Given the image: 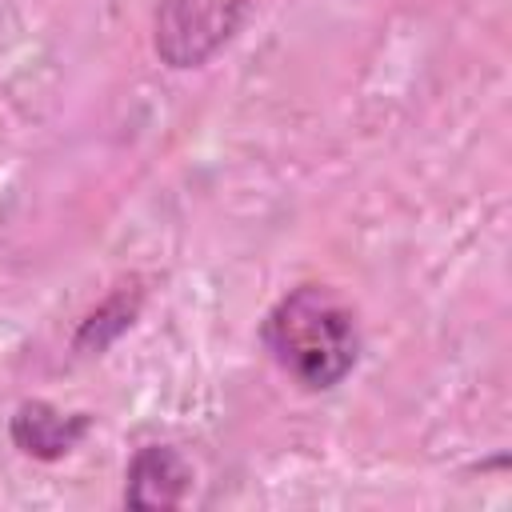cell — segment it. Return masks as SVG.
I'll list each match as a JSON object with an SVG mask.
<instances>
[{
  "label": "cell",
  "mask_w": 512,
  "mask_h": 512,
  "mask_svg": "<svg viewBox=\"0 0 512 512\" xmlns=\"http://www.w3.org/2000/svg\"><path fill=\"white\" fill-rule=\"evenodd\" d=\"M260 344L304 392H328L360 360V320L332 284H296L264 312Z\"/></svg>",
  "instance_id": "6da1fadb"
},
{
  "label": "cell",
  "mask_w": 512,
  "mask_h": 512,
  "mask_svg": "<svg viewBox=\"0 0 512 512\" xmlns=\"http://www.w3.org/2000/svg\"><path fill=\"white\" fill-rule=\"evenodd\" d=\"M252 0H160L152 20V52L172 72L216 60L248 20Z\"/></svg>",
  "instance_id": "7a4b0ae2"
},
{
  "label": "cell",
  "mask_w": 512,
  "mask_h": 512,
  "mask_svg": "<svg viewBox=\"0 0 512 512\" xmlns=\"http://www.w3.org/2000/svg\"><path fill=\"white\" fill-rule=\"evenodd\" d=\"M192 492V464L172 444H144L124 472V504L140 512L180 508Z\"/></svg>",
  "instance_id": "3957f363"
},
{
  "label": "cell",
  "mask_w": 512,
  "mask_h": 512,
  "mask_svg": "<svg viewBox=\"0 0 512 512\" xmlns=\"http://www.w3.org/2000/svg\"><path fill=\"white\" fill-rule=\"evenodd\" d=\"M92 432V416L88 412H64L48 400H20L16 412L8 416V436L16 444V452L32 456V460H64L72 448H80V440Z\"/></svg>",
  "instance_id": "277c9868"
},
{
  "label": "cell",
  "mask_w": 512,
  "mask_h": 512,
  "mask_svg": "<svg viewBox=\"0 0 512 512\" xmlns=\"http://www.w3.org/2000/svg\"><path fill=\"white\" fill-rule=\"evenodd\" d=\"M140 308H144V284H140V276L116 284V288L80 320V328H76V336H72V352H80V356H100V352H108V348L136 324Z\"/></svg>",
  "instance_id": "5b68a950"
}]
</instances>
